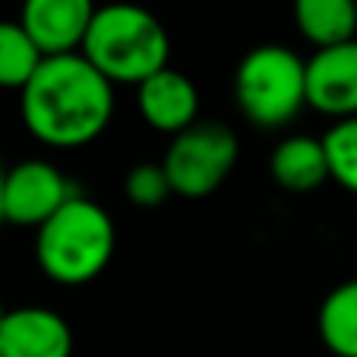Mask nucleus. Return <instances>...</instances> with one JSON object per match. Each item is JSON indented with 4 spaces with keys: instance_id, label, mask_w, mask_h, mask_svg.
<instances>
[{
    "instance_id": "nucleus-10",
    "label": "nucleus",
    "mask_w": 357,
    "mask_h": 357,
    "mask_svg": "<svg viewBox=\"0 0 357 357\" xmlns=\"http://www.w3.org/2000/svg\"><path fill=\"white\" fill-rule=\"evenodd\" d=\"M0 357H73V329L47 307H16L0 323Z\"/></svg>"
},
{
    "instance_id": "nucleus-6",
    "label": "nucleus",
    "mask_w": 357,
    "mask_h": 357,
    "mask_svg": "<svg viewBox=\"0 0 357 357\" xmlns=\"http://www.w3.org/2000/svg\"><path fill=\"white\" fill-rule=\"evenodd\" d=\"M76 196L73 183L57 165L45 158H29L7 168L3 181V222L38 231L47 218L61 212Z\"/></svg>"
},
{
    "instance_id": "nucleus-17",
    "label": "nucleus",
    "mask_w": 357,
    "mask_h": 357,
    "mask_svg": "<svg viewBox=\"0 0 357 357\" xmlns=\"http://www.w3.org/2000/svg\"><path fill=\"white\" fill-rule=\"evenodd\" d=\"M3 181H7V168L0 165V222H3Z\"/></svg>"
},
{
    "instance_id": "nucleus-18",
    "label": "nucleus",
    "mask_w": 357,
    "mask_h": 357,
    "mask_svg": "<svg viewBox=\"0 0 357 357\" xmlns=\"http://www.w3.org/2000/svg\"><path fill=\"white\" fill-rule=\"evenodd\" d=\"M3 317H7V307H3V303H0V323H3Z\"/></svg>"
},
{
    "instance_id": "nucleus-5",
    "label": "nucleus",
    "mask_w": 357,
    "mask_h": 357,
    "mask_svg": "<svg viewBox=\"0 0 357 357\" xmlns=\"http://www.w3.org/2000/svg\"><path fill=\"white\" fill-rule=\"evenodd\" d=\"M237 158H241V142L234 130L218 121H196L183 133L171 136L162 168L177 196L202 199L228 181Z\"/></svg>"
},
{
    "instance_id": "nucleus-3",
    "label": "nucleus",
    "mask_w": 357,
    "mask_h": 357,
    "mask_svg": "<svg viewBox=\"0 0 357 357\" xmlns=\"http://www.w3.org/2000/svg\"><path fill=\"white\" fill-rule=\"evenodd\" d=\"M114 247V218L79 193L35 231V263L45 278L63 288L95 282L108 269Z\"/></svg>"
},
{
    "instance_id": "nucleus-1",
    "label": "nucleus",
    "mask_w": 357,
    "mask_h": 357,
    "mask_svg": "<svg viewBox=\"0 0 357 357\" xmlns=\"http://www.w3.org/2000/svg\"><path fill=\"white\" fill-rule=\"evenodd\" d=\"M26 130L47 149H82L108 130L114 117V86L86 57H45L20 92Z\"/></svg>"
},
{
    "instance_id": "nucleus-7",
    "label": "nucleus",
    "mask_w": 357,
    "mask_h": 357,
    "mask_svg": "<svg viewBox=\"0 0 357 357\" xmlns=\"http://www.w3.org/2000/svg\"><path fill=\"white\" fill-rule=\"evenodd\" d=\"M307 108L332 123L357 117V38L307 57Z\"/></svg>"
},
{
    "instance_id": "nucleus-8",
    "label": "nucleus",
    "mask_w": 357,
    "mask_h": 357,
    "mask_svg": "<svg viewBox=\"0 0 357 357\" xmlns=\"http://www.w3.org/2000/svg\"><path fill=\"white\" fill-rule=\"evenodd\" d=\"M95 0H22L20 22L45 57L76 54L95 20Z\"/></svg>"
},
{
    "instance_id": "nucleus-16",
    "label": "nucleus",
    "mask_w": 357,
    "mask_h": 357,
    "mask_svg": "<svg viewBox=\"0 0 357 357\" xmlns=\"http://www.w3.org/2000/svg\"><path fill=\"white\" fill-rule=\"evenodd\" d=\"M123 193L136 209H158L162 202H168V196H174V190H171V181L165 174L162 162H146L130 168V174L123 177Z\"/></svg>"
},
{
    "instance_id": "nucleus-4",
    "label": "nucleus",
    "mask_w": 357,
    "mask_h": 357,
    "mask_svg": "<svg viewBox=\"0 0 357 357\" xmlns=\"http://www.w3.org/2000/svg\"><path fill=\"white\" fill-rule=\"evenodd\" d=\"M234 101L253 127H288L307 108V61L284 45L247 51L234 73Z\"/></svg>"
},
{
    "instance_id": "nucleus-15",
    "label": "nucleus",
    "mask_w": 357,
    "mask_h": 357,
    "mask_svg": "<svg viewBox=\"0 0 357 357\" xmlns=\"http://www.w3.org/2000/svg\"><path fill=\"white\" fill-rule=\"evenodd\" d=\"M329 181L357 196V117L335 121L323 136Z\"/></svg>"
},
{
    "instance_id": "nucleus-9",
    "label": "nucleus",
    "mask_w": 357,
    "mask_h": 357,
    "mask_svg": "<svg viewBox=\"0 0 357 357\" xmlns=\"http://www.w3.org/2000/svg\"><path fill=\"white\" fill-rule=\"evenodd\" d=\"M136 108L146 127L177 136L199 121V89L187 73L165 67L136 86Z\"/></svg>"
},
{
    "instance_id": "nucleus-14",
    "label": "nucleus",
    "mask_w": 357,
    "mask_h": 357,
    "mask_svg": "<svg viewBox=\"0 0 357 357\" xmlns=\"http://www.w3.org/2000/svg\"><path fill=\"white\" fill-rule=\"evenodd\" d=\"M45 54L22 29L20 20H0V89L22 92L35 73H38Z\"/></svg>"
},
{
    "instance_id": "nucleus-11",
    "label": "nucleus",
    "mask_w": 357,
    "mask_h": 357,
    "mask_svg": "<svg viewBox=\"0 0 357 357\" xmlns=\"http://www.w3.org/2000/svg\"><path fill=\"white\" fill-rule=\"evenodd\" d=\"M269 174L288 193H313L329 181V162H326L323 136L294 133L284 136L269 155Z\"/></svg>"
},
{
    "instance_id": "nucleus-12",
    "label": "nucleus",
    "mask_w": 357,
    "mask_h": 357,
    "mask_svg": "<svg viewBox=\"0 0 357 357\" xmlns=\"http://www.w3.org/2000/svg\"><path fill=\"white\" fill-rule=\"evenodd\" d=\"M291 16L301 38L317 51L357 38V0H294Z\"/></svg>"
},
{
    "instance_id": "nucleus-2",
    "label": "nucleus",
    "mask_w": 357,
    "mask_h": 357,
    "mask_svg": "<svg viewBox=\"0 0 357 357\" xmlns=\"http://www.w3.org/2000/svg\"><path fill=\"white\" fill-rule=\"evenodd\" d=\"M79 54L111 86H139L168 67L171 38L152 10L114 0L95 10Z\"/></svg>"
},
{
    "instance_id": "nucleus-13",
    "label": "nucleus",
    "mask_w": 357,
    "mask_h": 357,
    "mask_svg": "<svg viewBox=\"0 0 357 357\" xmlns=\"http://www.w3.org/2000/svg\"><path fill=\"white\" fill-rule=\"evenodd\" d=\"M319 342L335 357H357V278L342 282L323 297L317 313Z\"/></svg>"
}]
</instances>
